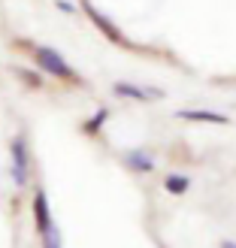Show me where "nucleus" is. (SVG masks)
I'll return each instance as SVG.
<instances>
[{
	"mask_svg": "<svg viewBox=\"0 0 236 248\" xmlns=\"http://www.w3.org/2000/svg\"><path fill=\"white\" fill-rule=\"evenodd\" d=\"M36 61H40V67L46 73H52V76L64 79V82H76V73L70 70V64L55 52V48H36Z\"/></svg>",
	"mask_w": 236,
	"mask_h": 248,
	"instance_id": "nucleus-1",
	"label": "nucleus"
},
{
	"mask_svg": "<svg viewBox=\"0 0 236 248\" xmlns=\"http://www.w3.org/2000/svg\"><path fill=\"white\" fill-rule=\"evenodd\" d=\"M12 179L18 188L28 182V152H24L21 140H12Z\"/></svg>",
	"mask_w": 236,
	"mask_h": 248,
	"instance_id": "nucleus-2",
	"label": "nucleus"
},
{
	"mask_svg": "<svg viewBox=\"0 0 236 248\" xmlns=\"http://www.w3.org/2000/svg\"><path fill=\"white\" fill-rule=\"evenodd\" d=\"M115 91L121 97H130V100H160V91H145V88H136V85H127V82H118Z\"/></svg>",
	"mask_w": 236,
	"mask_h": 248,
	"instance_id": "nucleus-3",
	"label": "nucleus"
},
{
	"mask_svg": "<svg viewBox=\"0 0 236 248\" xmlns=\"http://www.w3.org/2000/svg\"><path fill=\"white\" fill-rule=\"evenodd\" d=\"M33 212H36V227H40V233H46L48 227H52V215H48V200H46V194H43V191H36Z\"/></svg>",
	"mask_w": 236,
	"mask_h": 248,
	"instance_id": "nucleus-4",
	"label": "nucleus"
},
{
	"mask_svg": "<svg viewBox=\"0 0 236 248\" xmlns=\"http://www.w3.org/2000/svg\"><path fill=\"white\" fill-rule=\"evenodd\" d=\"M127 167H130V170H142V172H148L155 164H152V157H148V155H142V152H130V155H127Z\"/></svg>",
	"mask_w": 236,
	"mask_h": 248,
	"instance_id": "nucleus-5",
	"label": "nucleus"
},
{
	"mask_svg": "<svg viewBox=\"0 0 236 248\" xmlns=\"http://www.w3.org/2000/svg\"><path fill=\"white\" fill-rule=\"evenodd\" d=\"M182 118L188 121H203V124H224L227 118L218 115V112H182Z\"/></svg>",
	"mask_w": 236,
	"mask_h": 248,
	"instance_id": "nucleus-6",
	"label": "nucleus"
},
{
	"mask_svg": "<svg viewBox=\"0 0 236 248\" xmlns=\"http://www.w3.org/2000/svg\"><path fill=\"white\" fill-rule=\"evenodd\" d=\"M164 185H167V191H170V194H185L191 182L185 179V176H167V182H164Z\"/></svg>",
	"mask_w": 236,
	"mask_h": 248,
	"instance_id": "nucleus-7",
	"label": "nucleus"
},
{
	"mask_svg": "<svg viewBox=\"0 0 236 248\" xmlns=\"http://www.w3.org/2000/svg\"><path fill=\"white\" fill-rule=\"evenodd\" d=\"M43 239H46V248H61V245H64V242H61V230L55 224L43 233Z\"/></svg>",
	"mask_w": 236,
	"mask_h": 248,
	"instance_id": "nucleus-8",
	"label": "nucleus"
},
{
	"mask_svg": "<svg viewBox=\"0 0 236 248\" xmlns=\"http://www.w3.org/2000/svg\"><path fill=\"white\" fill-rule=\"evenodd\" d=\"M91 18H94L97 24H100V28H103V31H106L109 36H112V40H118V31H115V28H112V24H109V21L103 18V12H97V9H91Z\"/></svg>",
	"mask_w": 236,
	"mask_h": 248,
	"instance_id": "nucleus-9",
	"label": "nucleus"
},
{
	"mask_svg": "<svg viewBox=\"0 0 236 248\" xmlns=\"http://www.w3.org/2000/svg\"><path fill=\"white\" fill-rule=\"evenodd\" d=\"M221 248H236V242H221Z\"/></svg>",
	"mask_w": 236,
	"mask_h": 248,
	"instance_id": "nucleus-10",
	"label": "nucleus"
}]
</instances>
